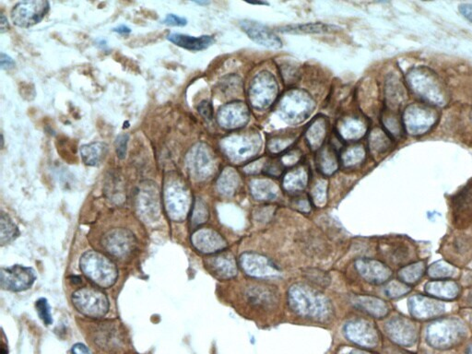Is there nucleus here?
Returning <instances> with one entry per match:
<instances>
[{
    "label": "nucleus",
    "mask_w": 472,
    "mask_h": 354,
    "mask_svg": "<svg viewBox=\"0 0 472 354\" xmlns=\"http://www.w3.org/2000/svg\"><path fill=\"white\" fill-rule=\"evenodd\" d=\"M349 354H372L368 352H365V350H351V352Z\"/></svg>",
    "instance_id": "nucleus-46"
},
{
    "label": "nucleus",
    "mask_w": 472,
    "mask_h": 354,
    "mask_svg": "<svg viewBox=\"0 0 472 354\" xmlns=\"http://www.w3.org/2000/svg\"><path fill=\"white\" fill-rule=\"evenodd\" d=\"M241 267L252 277L266 278L277 276L278 268L268 257L256 253H245L240 259Z\"/></svg>",
    "instance_id": "nucleus-16"
},
{
    "label": "nucleus",
    "mask_w": 472,
    "mask_h": 354,
    "mask_svg": "<svg viewBox=\"0 0 472 354\" xmlns=\"http://www.w3.org/2000/svg\"><path fill=\"white\" fill-rule=\"evenodd\" d=\"M72 354H92L89 348L83 343H76L73 345L72 349Z\"/></svg>",
    "instance_id": "nucleus-43"
},
{
    "label": "nucleus",
    "mask_w": 472,
    "mask_h": 354,
    "mask_svg": "<svg viewBox=\"0 0 472 354\" xmlns=\"http://www.w3.org/2000/svg\"><path fill=\"white\" fill-rule=\"evenodd\" d=\"M113 31L116 32V33L120 34H130V32H131L130 29L128 28V26H126V25H121V26H119V27L114 28Z\"/></svg>",
    "instance_id": "nucleus-45"
},
{
    "label": "nucleus",
    "mask_w": 472,
    "mask_h": 354,
    "mask_svg": "<svg viewBox=\"0 0 472 354\" xmlns=\"http://www.w3.org/2000/svg\"><path fill=\"white\" fill-rule=\"evenodd\" d=\"M82 162L86 165L98 166L108 154V146L104 142H92L80 148Z\"/></svg>",
    "instance_id": "nucleus-27"
},
{
    "label": "nucleus",
    "mask_w": 472,
    "mask_h": 354,
    "mask_svg": "<svg viewBox=\"0 0 472 354\" xmlns=\"http://www.w3.org/2000/svg\"><path fill=\"white\" fill-rule=\"evenodd\" d=\"M109 181L105 185L108 198L117 204L125 200V186L119 175H110Z\"/></svg>",
    "instance_id": "nucleus-31"
},
{
    "label": "nucleus",
    "mask_w": 472,
    "mask_h": 354,
    "mask_svg": "<svg viewBox=\"0 0 472 354\" xmlns=\"http://www.w3.org/2000/svg\"><path fill=\"white\" fill-rule=\"evenodd\" d=\"M289 303L298 315L315 320H327L331 312L330 304L323 294L303 285L291 287Z\"/></svg>",
    "instance_id": "nucleus-2"
},
{
    "label": "nucleus",
    "mask_w": 472,
    "mask_h": 354,
    "mask_svg": "<svg viewBox=\"0 0 472 354\" xmlns=\"http://www.w3.org/2000/svg\"><path fill=\"white\" fill-rule=\"evenodd\" d=\"M198 112L201 113V116H203L204 118H212V108H210L209 102H202L198 107Z\"/></svg>",
    "instance_id": "nucleus-42"
},
{
    "label": "nucleus",
    "mask_w": 472,
    "mask_h": 354,
    "mask_svg": "<svg viewBox=\"0 0 472 354\" xmlns=\"http://www.w3.org/2000/svg\"><path fill=\"white\" fill-rule=\"evenodd\" d=\"M109 325L107 324V326L102 325L97 333H95L96 343L104 350L116 349L121 343L119 330L114 329V327L109 326Z\"/></svg>",
    "instance_id": "nucleus-28"
},
{
    "label": "nucleus",
    "mask_w": 472,
    "mask_h": 354,
    "mask_svg": "<svg viewBox=\"0 0 472 354\" xmlns=\"http://www.w3.org/2000/svg\"><path fill=\"white\" fill-rule=\"evenodd\" d=\"M49 10L50 4L46 0L19 2L11 11V20L18 27L30 28L42 22Z\"/></svg>",
    "instance_id": "nucleus-10"
},
{
    "label": "nucleus",
    "mask_w": 472,
    "mask_h": 354,
    "mask_svg": "<svg viewBox=\"0 0 472 354\" xmlns=\"http://www.w3.org/2000/svg\"><path fill=\"white\" fill-rule=\"evenodd\" d=\"M72 302L85 317L99 320L109 312V300L104 292L93 287L78 289L72 294Z\"/></svg>",
    "instance_id": "nucleus-6"
},
{
    "label": "nucleus",
    "mask_w": 472,
    "mask_h": 354,
    "mask_svg": "<svg viewBox=\"0 0 472 354\" xmlns=\"http://www.w3.org/2000/svg\"><path fill=\"white\" fill-rule=\"evenodd\" d=\"M196 4H199V5H207V4H209V2H206V1H205V2L196 1Z\"/></svg>",
    "instance_id": "nucleus-49"
},
{
    "label": "nucleus",
    "mask_w": 472,
    "mask_h": 354,
    "mask_svg": "<svg viewBox=\"0 0 472 354\" xmlns=\"http://www.w3.org/2000/svg\"><path fill=\"white\" fill-rule=\"evenodd\" d=\"M102 245L110 256L126 259L136 251L137 240L130 229L114 228L102 236Z\"/></svg>",
    "instance_id": "nucleus-8"
},
{
    "label": "nucleus",
    "mask_w": 472,
    "mask_h": 354,
    "mask_svg": "<svg viewBox=\"0 0 472 354\" xmlns=\"http://www.w3.org/2000/svg\"><path fill=\"white\" fill-rule=\"evenodd\" d=\"M209 218V212L203 201L196 200L191 210V224L196 227L203 224Z\"/></svg>",
    "instance_id": "nucleus-33"
},
{
    "label": "nucleus",
    "mask_w": 472,
    "mask_h": 354,
    "mask_svg": "<svg viewBox=\"0 0 472 354\" xmlns=\"http://www.w3.org/2000/svg\"><path fill=\"white\" fill-rule=\"evenodd\" d=\"M406 81L414 95L429 102L443 107L448 102V93L444 83L432 69L417 67L407 73Z\"/></svg>",
    "instance_id": "nucleus-1"
},
{
    "label": "nucleus",
    "mask_w": 472,
    "mask_h": 354,
    "mask_svg": "<svg viewBox=\"0 0 472 354\" xmlns=\"http://www.w3.org/2000/svg\"><path fill=\"white\" fill-rule=\"evenodd\" d=\"M425 292L436 299L450 301L459 297L460 287L453 280H435L426 283Z\"/></svg>",
    "instance_id": "nucleus-22"
},
{
    "label": "nucleus",
    "mask_w": 472,
    "mask_h": 354,
    "mask_svg": "<svg viewBox=\"0 0 472 354\" xmlns=\"http://www.w3.org/2000/svg\"><path fill=\"white\" fill-rule=\"evenodd\" d=\"M456 268L445 261H439L428 268V274L436 280H448L455 275Z\"/></svg>",
    "instance_id": "nucleus-32"
},
{
    "label": "nucleus",
    "mask_w": 472,
    "mask_h": 354,
    "mask_svg": "<svg viewBox=\"0 0 472 354\" xmlns=\"http://www.w3.org/2000/svg\"><path fill=\"white\" fill-rule=\"evenodd\" d=\"M128 140H130V135L127 133L120 134L116 137L114 147H116L117 157L120 160L125 159L127 155Z\"/></svg>",
    "instance_id": "nucleus-37"
},
{
    "label": "nucleus",
    "mask_w": 472,
    "mask_h": 354,
    "mask_svg": "<svg viewBox=\"0 0 472 354\" xmlns=\"http://www.w3.org/2000/svg\"><path fill=\"white\" fill-rule=\"evenodd\" d=\"M35 308H36L38 315L46 326L53 323L51 308H50L49 304L46 298H40L39 300L36 301Z\"/></svg>",
    "instance_id": "nucleus-35"
},
{
    "label": "nucleus",
    "mask_w": 472,
    "mask_h": 354,
    "mask_svg": "<svg viewBox=\"0 0 472 354\" xmlns=\"http://www.w3.org/2000/svg\"><path fill=\"white\" fill-rule=\"evenodd\" d=\"M412 291V287L403 282H391L386 287L385 292L389 298H398L403 297Z\"/></svg>",
    "instance_id": "nucleus-34"
},
{
    "label": "nucleus",
    "mask_w": 472,
    "mask_h": 354,
    "mask_svg": "<svg viewBox=\"0 0 472 354\" xmlns=\"http://www.w3.org/2000/svg\"><path fill=\"white\" fill-rule=\"evenodd\" d=\"M386 332L389 339L400 346L410 347L418 339V332L412 321L405 318H395L386 325Z\"/></svg>",
    "instance_id": "nucleus-13"
},
{
    "label": "nucleus",
    "mask_w": 472,
    "mask_h": 354,
    "mask_svg": "<svg viewBox=\"0 0 472 354\" xmlns=\"http://www.w3.org/2000/svg\"><path fill=\"white\" fill-rule=\"evenodd\" d=\"M471 121H472V112L471 114Z\"/></svg>",
    "instance_id": "nucleus-50"
},
{
    "label": "nucleus",
    "mask_w": 472,
    "mask_h": 354,
    "mask_svg": "<svg viewBox=\"0 0 472 354\" xmlns=\"http://www.w3.org/2000/svg\"><path fill=\"white\" fill-rule=\"evenodd\" d=\"M163 200L164 209L170 219L182 222L189 215L191 210V197L187 187L180 179L171 175L166 180Z\"/></svg>",
    "instance_id": "nucleus-5"
},
{
    "label": "nucleus",
    "mask_w": 472,
    "mask_h": 354,
    "mask_svg": "<svg viewBox=\"0 0 472 354\" xmlns=\"http://www.w3.org/2000/svg\"><path fill=\"white\" fill-rule=\"evenodd\" d=\"M459 10L462 16L472 23V4L465 3V4L459 5Z\"/></svg>",
    "instance_id": "nucleus-41"
},
{
    "label": "nucleus",
    "mask_w": 472,
    "mask_h": 354,
    "mask_svg": "<svg viewBox=\"0 0 472 354\" xmlns=\"http://www.w3.org/2000/svg\"><path fill=\"white\" fill-rule=\"evenodd\" d=\"M208 271L218 279L228 280L236 275V264L234 257L229 254H218L205 260Z\"/></svg>",
    "instance_id": "nucleus-21"
},
{
    "label": "nucleus",
    "mask_w": 472,
    "mask_h": 354,
    "mask_svg": "<svg viewBox=\"0 0 472 354\" xmlns=\"http://www.w3.org/2000/svg\"><path fill=\"white\" fill-rule=\"evenodd\" d=\"M257 184H259V186H257V184L256 186H254V196L257 195V193H259L260 191H263L261 193L259 198H271L274 197L275 194L274 190H272V186H272V184L265 182V181H260V182Z\"/></svg>",
    "instance_id": "nucleus-38"
},
{
    "label": "nucleus",
    "mask_w": 472,
    "mask_h": 354,
    "mask_svg": "<svg viewBox=\"0 0 472 354\" xmlns=\"http://www.w3.org/2000/svg\"><path fill=\"white\" fill-rule=\"evenodd\" d=\"M248 299L254 306L271 308L278 302V292L269 286H254L248 290Z\"/></svg>",
    "instance_id": "nucleus-24"
},
{
    "label": "nucleus",
    "mask_w": 472,
    "mask_h": 354,
    "mask_svg": "<svg viewBox=\"0 0 472 354\" xmlns=\"http://www.w3.org/2000/svg\"><path fill=\"white\" fill-rule=\"evenodd\" d=\"M403 120L407 134L421 136L435 127L438 120V114L430 105L414 102L404 111Z\"/></svg>",
    "instance_id": "nucleus-7"
},
{
    "label": "nucleus",
    "mask_w": 472,
    "mask_h": 354,
    "mask_svg": "<svg viewBox=\"0 0 472 354\" xmlns=\"http://www.w3.org/2000/svg\"><path fill=\"white\" fill-rule=\"evenodd\" d=\"M356 268L366 282L373 285H382L391 277V268L377 260L363 259L357 260Z\"/></svg>",
    "instance_id": "nucleus-18"
},
{
    "label": "nucleus",
    "mask_w": 472,
    "mask_h": 354,
    "mask_svg": "<svg viewBox=\"0 0 472 354\" xmlns=\"http://www.w3.org/2000/svg\"><path fill=\"white\" fill-rule=\"evenodd\" d=\"M452 215L457 227L468 226L472 222V180L453 198Z\"/></svg>",
    "instance_id": "nucleus-15"
},
{
    "label": "nucleus",
    "mask_w": 472,
    "mask_h": 354,
    "mask_svg": "<svg viewBox=\"0 0 472 354\" xmlns=\"http://www.w3.org/2000/svg\"><path fill=\"white\" fill-rule=\"evenodd\" d=\"M338 26L327 25L322 22H311L306 25H287L278 28V32L283 34H333L341 31Z\"/></svg>",
    "instance_id": "nucleus-25"
},
{
    "label": "nucleus",
    "mask_w": 472,
    "mask_h": 354,
    "mask_svg": "<svg viewBox=\"0 0 472 354\" xmlns=\"http://www.w3.org/2000/svg\"><path fill=\"white\" fill-rule=\"evenodd\" d=\"M349 341L360 347L375 348L379 342V334L373 324L363 320L349 322L344 327Z\"/></svg>",
    "instance_id": "nucleus-12"
},
{
    "label": "nucleus",
    "mask_w": 472,
    "mask_h": 354,
    "mask_svg": "<svg viewBox=\"0 0 472 354\" xmlns=\"http://www.w3.org/2000/svg\"><path fill=\"white\" fill-rule=\"evenodd\" d=\"M410 315L416 320H429L440 317L445 312L444 304L439 300L424 295H415L410 298Z\"/></svg>",
    "instance_id": "nucleus-14"
},
{
    "label": "nucleus",
    "mask_w": 472,
    "mask_h": 354,
    "mask_svg": "<svg viewBox=\"0 0 472 354\" xmlns=\"http://www.w3.org/2000/svg\"><path fill=\"white\" fill-rule=\"evenodd\" d=\"M467 354H472V342L470 345H468L467 352H466Z\"/></svg>",
    "instance_id": "nucleus-48"
},
{
    "label": "nucleus",
    "mask_w": 472,
    "mask_h": 354,
    "mask_svg": "<svg viewBox=\"0 0 472 354\" xmlns=\"http://www.w3.org/2000/svg\"><path fill=\"white\" fill-rule=\"evenodd\" d=\"M163 25L169 26H178V27H182V26L187 25V20L183 17H180L175 15V14H168L166 17V19L163 20Z\"/></svg>",
    "instance_id": "nucleus-39"
},
{
    "label": "nucleus",
    "mask_w": 472,
    "mask_h": 354,
    "mask_svg": "<svg viewBox=\"0 0 472 354\" xmlns=\"http://www.w3.org/2000/svg\"><path fill=\"white\" fill-rule=\"evenodd\" d=\"M193 247L201 253L212 254L222 252L227 247V242L216 231L201 228L191 236Z\"/></svg>",
    "instance_id": "nucleus-17"
},
{
    "label": "nucleus",
    "mask_w": 472,
    "mask_h": 354,
    "mask_svg": "<svg viewBox=\"0 0 472 354\" xmlns=\"http://www.w3.org/2000/svg\"><path fill=\"white\" fill-rule=\"evenodd\" d=\"M425 268H425L424 262L413 263V264L401 268L398 272V277H400L401 282L410 286L422 279V277L424 275Z\"/></svg>",
    "instance_id": "nucleus-30"
},
{
    "label": "nucleus",
    "mask_w": 472,
    "mask_h": 354,
    "mask_svg": "<svg viewBox=\"0 0 472 354\" xmlns=\"http://www.w3.org/2000/svg\"><path fill=\"white\" fill-rule=\"evenodd\" d=\"M306 277L309 280V282L319 286H328L330 282L328 275L323 271L313 270V268L306 271Z\"/></svg>",
    "instance_id": "nucleus-36"
},
{
    "label": "nucleus",
    "mask_w": 472,
    "mask_h": 354,
    "mask_svg": "<svg viewBox=\"0 0 472 354\" xmlns=\"http://www.w3.org/2000/svg\"><path fill=\"white\" fill-rule=\"evenodd\" d=\"M467 330L464 324L454 318H441L427 329V343L438 350H448L464 341Z\"/></svg>",
    "instance_id": "nucleus-4"
},
{
    "label": "nucleus",
    "mask_w": 472,
    "mask_h": 354,
    "mask_svg": "<svg viewBox=\"0 0 472 354\" xmlns=\"http://www.w3.org/2000/svg\"><path fill=\"white\" fill-rule=\"evenodd\" d=\"M20 232L17 225L10 216L6 213H1L0 218V244L5 245L13 242L19 236Z\"/></svg>",
    "instance_id": "nucleus-29"
},
{
    "label": "nucleus",
    "mask_w": 472,
    "mask_h": 354,
    "mask_svg": "<svg viewBox=\"0 0 472 354\" xmlns=\"http://www.w3.org/2000/svg\"><path fill=\"white\" fill-rule=\"evenodd\" d=\"M36 278V273L33 268L14 265L1 268L0 285L6 291L23 292L34 285Z\"/></svg>",
    "instance_id": "nucleus-11"
},
{
    "label": "nucleus",
    "mask_w": 472,
    "mask_h": 354,
    "mask_svg": "<svg viewBox=\"0 0 472 354\" xmlns=\"http://www.w3.org/2000/svg\"><path fill=\"white\" fill-rule=\"evenodd\" d=\"M187 165L196 179H206L212 172V159L202 145L196 146L187 154Z\"/></svg>",
    "instance_id": "nucleus-20"
},
{
    "label": "nucleus",
    "mask_w": 472,
    "mask_h": 354,
    "mask_svg": "<svg viewBox=\"0 0 472 354\" xmlns=\"http://www.w3.org/2000/svg\"><path fill=\"white\" fill-rule=\"evenodd\" d=\"M468 304L472 307V291L468 295Z\"/></svg>",
    "instance_id": "nucleus-47"
},
{
    "label": "nucleus",
    "mask_w": 472,
    "mask_h": 354,
    "mask_svg": "<svg viewBox=\"0 0 472 354\" xmlns=\"http://www.w3.org/2000/svg\"><path fill=\"white\" fill-rule=\"evenodd\" d=\"M351 302L360 311L368 313V315L377 318L385 317L389 313L388 306L379 298L360 295V297H353Z\"/></svg>",
    "instance_id": "nucleus-26"
},
{
    "label": "nucleus",
    "mask_w": 472,
    "mask_h": 354,
    "mask_svg": "<svg viewBox=\"0 0 472 354\" xmlns=\"http://www.w3.org/2000/svg\"><path fill=\"white\" fill-rule=\"evenodd\" d=\"M0 65H1L2 69H11L15 67L16 64L10 55L1 53V55H0Z\"/></svg>",
    "instance_id": "nucleus-40"
},
{
    "label": "nucleus",
    "mask_w": 472,
    "mask_h": 354,
    "mask_svg": "<svg viewBox=\"0 0 472 354\" xmlns=\"http://www.w3.org/2000/svg\"><path fill=\"white\" fill-rule=\"evenodd\" d=\"M136 209L137 215L147 224L156 222L160 218L162 205L156 184L149 181L140 184L137 192Z\"/></svg>",
    "instance_id": "nucleus-9"
},
{
    "label": "nucleus",
    "mask_w": 472,
    "mask_h": 354,
    "mask_svg": "<svg viewBox=\"0 0 472 354\" xmlns=\"http://www.w3.org/2000/svg\"><path fill=\"white\" fill-rule=\"evenodd\" d=\"M0 25H1V34H4L10 28L8 19L5 17L4 14H1V16H0Z\"/></svg>",
    "instance_id": "nucleus-44"
},
{
    "label": "nucleus",
    "mask_w": 472,
    "mask_h": 354,
    "mask_svg": "<svg viewBox=\"0 0 472 354\" xmlns=\"http://www.w3.org/2000/svg\"><path fill=\"white\" fill-rule=\"evenodd\" d=\"M80 268L82 273L99 288H110L116 285L119 278V268L113 260L98 251H87L82 254Z\"/></svg>",
    "instance_id": "nucleus-3"
},
{
    "label": "nucleus",
    "mask_w": 472,
    "mask_h": 354,
    "mask_svg": "<svg viewBox=\"0 0 472 354\" xmlns=\"http://www.w3.org/2000/svg\"><path fill=\"white\" fill-rule=\"evenodd\" d=\"M240 26L250 39L260 46L271 48H280L283 46L280 38L259 22H253V20H241Z\"/></svg>",
    "instance_id": "nucleus-19"
},
{
    "label": "nucleus",
    "mask_w": 472,
    "mask_h": 354,
    "mask_svg": "<svg viewBox=\"0 0 472 354\" xmlns=\"http://www.w3.org/2000/svg\"><path fill=\"white\" fill-rule=\"evenodd\" d=\"M167 39L175 46L190 51L205 50L214 43L213 37L210 35L195 37L182 34H170Z\"/></svg>",
    "instance_id": "nucleus-23"
}]
</instances>
